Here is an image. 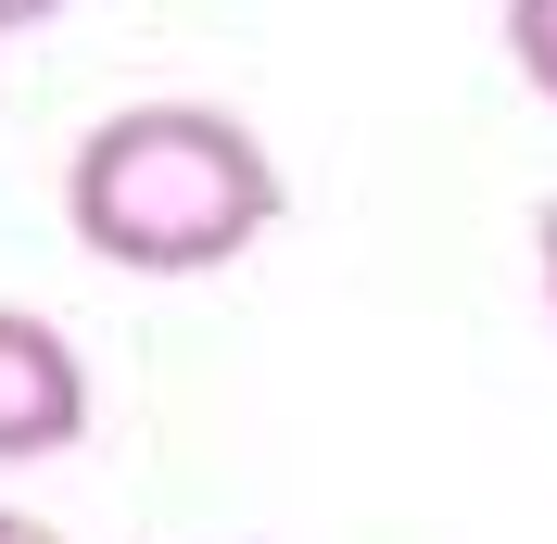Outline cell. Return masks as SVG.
<instances>
[{
  "label": "cell",
  "instance_id": "1",
  "mask_svg": "<svg viewBox=\"0 0 557 544\" xmlns=\"http://www.w3.org/2000/svg\"><path fill=\"white\" fill-rule=\"evenodd\" d=\"M278 215H292V177L228 102H127L64 165V228L127 279H215Z\"/></svg>",
  "mask_w": 557,
  "mask_h": 544
},
{
  "label": "cell",
  "instance_id": "2",
  "mask_svg": "<svg viewBox=\"0 0 557 544\" xmlns=\"http://www.w3.org/2000/svg\"><path fill=\"white\" fill-rule=\"evenodd\" d=\"M89 431V368H76V342L51 317L0 305V469H38V456H64Z\"/></svg>",
  "mask_w": 557,
  "mask_h": 544
},
{
  "label": "cell",
  "instance_id": "3",
  "mask_svg": "<svg viewBox=\"0 0 557 544\" xmlns=\"http://www.w3.org/2000/svg\"><path fill=\"white\" fill-rule=\"evenodd\" d=\"M507 64H520V89L557 114V0H507Z\"/></svg>",
  "mask_w": 557,
  "mask_h": 544
},
{
  "label": "cell",
  "instance_id": "4",
  "mask_svg": "<svg viewBox=\"0 0 557 544\" xmlns=\"http://www.w3.org/2000/svg\"><path fill=\"white\" fill-rule=\"evenodd\" d=\"M532 267H545V305H557V203L532 215Z\"/></svg>",
  "mask_w": 557,
  "mask_h": 544
},
{
  "label": "cell",
  "instance_id": "5",
  "mask_svg": "<svg viewBox=\"0 0 557 544\" xmlns=\"http://www.w3.org/2000/svg\"><path fill=\"white\" fill-rule=\"evenodd\" d=\"M0 544H64L51 519H26V507H0Z\"/></svg>",
  "mask_w": 557,
  "mask_h": 544
},
{
  "label": "cell",
  "instance_id": "6",
  "mask_svg": "<svg viewBox=\"0 0 557 544\" xmlns=\"http://www.w3.org/2000/svg\"><path fill=\"white\" fill-rule=\"evenodd\" d=\"M51 13H76V0H0V26H51Z\"/></svg>",
  "mask_w": 557,
  "mask_h": 544
}]
</instances>
